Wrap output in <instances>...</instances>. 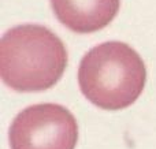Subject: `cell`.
Wrapping results in <instances>:
<instances>
[{"instance_id": "1", "label": "cell", "mask_w": 156, "mask_h": 149, "mask_svg": "<svg viewBox=\"0 0 156 149\" xmlns=\"http://www.w3.org/2000/svg\"><path fill=\"white\" fill-rule=\"evenodd\" d=\"M67 51L54 32L40 25H19L0 41V75L16 92H40L60 79Z\"/></svg>"}, {"instance_id": "2", "label": "cell", "mask_w": 156, "mask_h": 149, "mask_svg": "<svg viewBox=\"0 0 156 149\" xmlns=\"http://www.w3.org/2000/svg\"><path fill=\"white\" fill-rule=\"evenodd\" d=\"M147 68L127 44L108 41L92 48L78 68V84L92 104L108 111L132 106L143 93Z\"/></svg>"}, {"instance_id": "3", "label": "cell", "mask_w": 156, "mask_h": 149, "mask_svg": "<svg viewBox=\"0 0 156 149\" xmlns=\"http://www.w3.org/2000/svg\"><path fill=\"white\" fill-rule=\"evenodd\" d=\"M78 125L59 104H36L21 111L10 127L11 149H74Z\"/></svg>"}, {"instance_id": "4", "label": "cell", "mask_w": 156, "mask_h": 149, "mask_svg": "<svg viewBox=\"0 0 156 149\" xmlns=\"http://www.w3.org/2000/svg\"><path fill=\"white\" fill-rule=\"evenodd\" d=\"M56 18L77 33L105 27L118 14L121 0H51Z\"/></svg>"}]
</instances>
